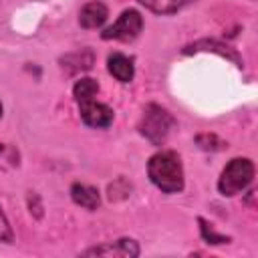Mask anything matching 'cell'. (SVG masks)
I'll return each instance as SVG.
<instances>
[{"instance_id": "1", "label": "cell", "mask_w": 258, "mask_h": 258, "mask_svg": "<svg viewBox=\"0 0 258 258\" xmlns=\"http://www.w3.org/2000/svg\"><path fill=\"white\" fill-rule=\"evenodd\" d=\"M147 175L151 183L163 194H179L185 185L181 157L171 149H161L149 157Z\"/></svg>"}, {"instance_id": "2", "label": "cell", "mask_w": 258, "mask_h": 258, "mask_svg": "<svg viewBox=\"0 0 258 258\" xmlns=\"http://www.w3.org/2000/svg\"><path fill=\"white\" fill-rule=\"evenodd\" d=\"M173 125H175V119H173V115H171L165 107H161V105H157V103H149V105L143 109V115H141V119H139L137 129H139V133H141L151 145L161 147V145L165 143V139L169 137Z\"/></svg>"}, {"instance_id": "3", "label": "cell", "mask_w": 258, "mask_h": 258, "mask_svg": "<svg viewBox=\"0 0 258 258\" xmlns=\"http://www.w3.org/2000/svg\"><path fill=\"white\" fill-rule=\"evenodd\" d=\"M254 179V161L250 157H234L226 163L218 177V191L226 198H232L244 191Z\"/></svg>"}, {"instance_id": "4", "label": "cell", "mask_w": 258, "mask_h": 258, "mask_svg": "<svg viewBox=\"0 0 258 258\" xmlns=\"http://www.w3.org/2000/svg\"><path fill=\"white\" fill-rule=\"evenodd\" d=\"M143 30V16L135 8H127L121 12V16L101 32L103 40H121V42H131L135 40Z\"/></svg>"}, {"instance_id": "5", "label": "cell", "mask_w": 258, "mask_h": 258, "mask_svg": "<svg viewBox=\"0 0 258 258\" xmlns=\"http://www.w3.org/2000/svg\"><path fill=\"white\" fill-rule=\"evenodd\" d=\"M139 244L133 238H119L115 242H105L83 252V256H107V258H137Z\"/></svg>"}, {"instance_id": "6", "label": "cell", "mask_w": 258, "mask_h": 258, "mask_svg": "<svg viewBox=\"0 0 258 258\" xmlns=\"http://www.w3.org/2000/svg\"><path fill=\"white\" fill-rule=\"evenodd\" d=\"M79 113H81L83 123L93 127V129H107L113 123V117H115V113L109 105L99 103L95 99L79 103Z\"/></svg>"}, {"instance_id": "7", "label": "cell", "mask_w": 258, "mask_h": 258, "mask_svg": "<svg viewBox=\"0 0 258 258\" xmlns=\"http://www.w3.org/2000/svg\"><path fill=\"white\" fill-rule=\"evenodd\" d=\"M109 18V8L101 0L87 2L79 12V24L83 28H101Z\"/></svg>"}, {"instance_id": "8", "label": "cell", "mask_w": 258, "mask_h": 258, "mask_svg": "<svg viewBox=\"0 0 258 258\" xmlns=\"http://www.w3.org/2000/svg\"><path fill=\"white\" fill-rule=\"evenodd\" d=\"M107 71L119 81V83H131L135 77V64L133 58L123 52H111L107 56Z\"/></svg>"}, {"instance_id": "9", "label": "cell", "mask_w": 258, "mask_h": 258, "mask_svg": "<svg viewBox=\"0 0 258 258\" xmlns=\"http://www.w3.org/2000/svg\"><path fill=\"white\" fill-rule=\"evenodd\" d=\"M71 200L89 212H95L101 206L99 189L93 185H87V183H79V181L71 185Z\"/></svg>"}, {"instance_id": "10", "label": "cell", "mask_w": 258, "mask_h": 258, "mask_svg": "<svg viewBox=\"0 0 258 258\" xmlns=\"http://www.w3.org/2000/svg\"><path fill=\"white\" fill-rule=\"evenodd\" d=\"M200 50H212V52H218L220 56H226V58L234 60L236 67H242V58L238 56V52H236L234 48H230V46L218 42V40H198V42H194V44H189V46L183 48V52H200Z\"/></svg>"}, {"instance_id": "11", "label": "cell", "mask_w": 258, "mask_h": 258, "mask_svg": "<svg viewBox=\"0 0 258 258\" xmlns=\"http://www.w3.org/2000/svg\"><path fill=\"white\" fill-rule=\"evenodd\" d=\"M141 6H145L149 12L153 14H161V16H167V14H175L179 12L181 8H185L187 4L196 2V0H137Z\"/></svg>"}, {"instance_id": "12", "label": "cell", "mask_w": 258, "mask_h": 258, "mask_svg": "<svg viewBox=\"0 0 258 258\" xmlns=\"http://www.w3.org/2000/svg\"><path fill=\"white\" fill-rule=\"evenodd\" d=\"M60 62H62V69H67V73L73 75V73L91 69L93 62H95V54H93V50L85 48V50H81V52H73V54L62 56Z\"/></svg>"}, {"instance_id": "13", "label": "cell", "mask_w": 258, "mask_h": 258, "mask_svg": "<svg viewBox=\"0 0 258 258\" xmlns=\"http://www.w3.org/2000/svg\"><path fill=\"white\" fill-rule=\"evenodd\" d=\"M97 93H99V83H97L95 79H91V77L79 79V81L75 83V87H73V97H75L77 103L91 101V99L97 97Z\"/></svg>"}, {"instance_id": "14", "label": "cell", "mask_w": 258, "mask_h": 258, "mask_svg": "<svg viewBox=\"0 0 258 258\" xmlns=\"http://www.w3.org/2000/svg\"><path fill=\"white\" fill-rule=\"evenodd\" d=\"M198 224H200V234H202V240L206 244H212V246H220V244H228L232 238L226 236V234H218L214 230V226L206 220V218H198Z\"/></svg>"}, {"instance_id": "15", "label": "cell", "mask_w": 258, "mask_h": 258, "mask_svg": "<svg viewBox=\"0 0 258 258\" xmlns=\"http://www.w3.org/2000/svg\"><path fill=\"white\" fill-rule=\"evenodd\" d=\"M196 143L202 147V149H206V151H220V149H224V147H228L222 139H218L214 133H202V135H198L196 137Z\"/></svg>"}, {"instance_id": "16", "label": "cell", "mask_w": 258, "mask_h": 258, "mask_svg": "<svg viewBox=\"0 0 258 258\" xmlns=\"http://www.w3.org/2000/svg\"><path fill=\"white\" fill-rule=\"evenodd\" d=\"M12 240H14V232H12V228H10V222H8L6 214H4L2 208H0V242L10 244Z\"/></svg>"}, {"instance_id": "17", "label": "cell", "mask_w": 258, "mask_h": 258, "mask_svg": "<svg viewBox=\"0 0 258 258\" xmlns=\"http://www.w3.org/2000/svg\"><path fill=\"white\" fill-rule=\"evenodd\" d=\"M0 119H2V103H0Z\"/></svg>"}]
</instances>
